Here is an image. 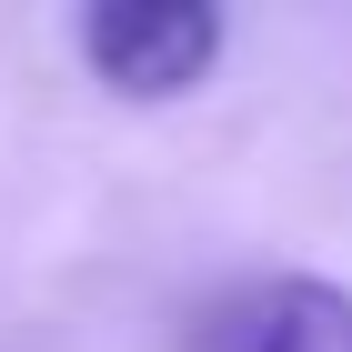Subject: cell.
<instances>
[{
	"instance_id": "6da1fadb",
	"label": "cell",
	"mask_w": 352,
	"mask_h": 352,
	"mask_svg": "<svg viewBox=\"0 0 352 352\" xmlns=\"http://www.w3.org/2000/svg\"><path fill=\"white\" fill-rule=\"evenodd\" d=\"M81 60L121 101H182L221 60V10L212 0H101L81 10Z\"/></svg>"
},
{
	"instance_id": "7a4b0ae2",
	"label": "cell",
	"mask_w": 352,
	"mask_h": 352,
	"mask_svg": "<svg viewBox=\"0 0 352 352\" xmlns=\"http://www.w3.org/2000/svg\"><path fill=\"white\" fill-rule=\"evenodd\" d=\"M191 352H352V292L322 272H282V282H242L232 302L201 312Z\"/></svg>"
}]
</instances>
